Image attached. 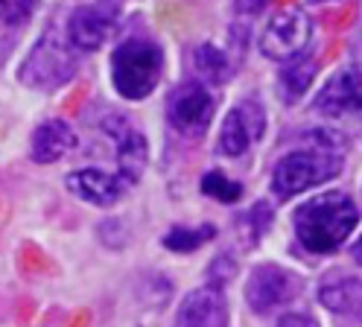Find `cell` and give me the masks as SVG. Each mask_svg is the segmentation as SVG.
<instances>
[{
    "instance_id": "1",
    "label": "cell",
    "mask_w": 362,
    "mask_h": 327,
    "mask_svg": "<svg viewBox=\"0 0 362 327\" xmlns=\"http://www.w3.org/2000/svg\"><path fill=\"white\" fill-rule=\"evenodd\" d=\"M310 137V147L284 155L272 170V190L278 199H292L342 173V137L330 132H313Z\"/></svg>"
},
{
    "instance_id": "2",
    "label": "cell",
    "mask_w": 362,
    "mask_h": 327,
    "mask_svg": "<svg viewBox=\"0 0 362 327\" xmlns=\"http://www.w3.org/2000/svg\"><path fill=\"white\" fill-rule=\"evenodd\" d=\"M296 237L298 243L313 254H330L348 240V234L359 222V210L351 202V196L330 190L310 202H304L296 217Z\"/></svg>"
},
{
    "instance_id": "3",
    "label": "cell",
    "mask_w": 362,
    "mask_h": 327,
    "mask_svg": "<svg viewBox=\"0 0 362 327\" xmlns=\"http://www.w3.org/2000/svg\"><path fill=\"white\" fill-rule=\"evenodd\" d=\"M164 74V50L149 38H126L111 56V82L123 100H146Z\"/></svg>"
},
{
    "instance_id": "4",
    "label": "cell",
    "mask_w": 362,
    "mask_h": 327,
    "mask_svg": "<svg viewBox=\"0 0 362 327\" xmlns=\"http://www.w3.org/2000/svg\"><path fill=\"white\" fill-rule=\"evenodd\" d=\"M76 64H79V53L67 41V35L50 30L41 35V41L21 64V82L35 91H56L76 76Z\"/></svg>"
},
{
    "instance_id": "5",
    "label": "cell",
    "mask_w": 362,
    "mask_h": 327,
    "mask_svg": "<svg viewBox=\"0 0 362 327\" xmlns=\"http://www.w3.org/2000/svg\"><path fill=\"white\" fill-rule=\"evenodd\" d=\"M313 38V23L301 6H284L269 18L260 35V53L272 62H296L307 53Z\"/></svg>"
},
{
    "instance_id": "6",
    "label": "cell",
    "mask_w": 362,
    "mask_h": 327,
    "mask_svg": "<svg viewBox=\"0 0 362 327\" xmlns=\"http://www.w3.org/2000/svg\"><path fill=\"white\" fill-rule=\"evenodd\" d=\"M216 114V97L205 82H185L178 85L167 100L170 126L181 134H202Z\"/></svg>"
},
{
    "instance_id": "7",
    "label": "cell",
    "mask_w": 362,
    "mask_h": 327,
    "mask_svg": "<svg viewBox=\"0 0 362 327\" xmlns=\"http://www.w3.org/2000/svg\"><path fill=\"white\" fill-rule=\"evenodd\" d=\"M117 4L115 0H97V4H85L79 9H74V15L67 18V41L74 44L76 53H90L100 50V47L111 38L117 27Z\"/></svg>"
},
{
    "instance_id": "8",
    "label": "cell",
    "mask_w": 362,
    "mask_h": 327,
    "mask_svg": "<svg viewBox=\"0 0 362 327\" xmlns=\"http://www.w3.org/2000/svg\"><path fill=\"white\" fill-rule=\"evenodd\" d=\"M298 292H301V277L275 263L255 266L245 284V301L255 313L278 310L281 304H289L292 298H298Z\"/></svg>"
},
{
    "instance_id": "9",
    "label": "cell",
    "mask_w": 362,
    "mask_h": 327,
    "mask_svg": "<svg viewBox=\"0 0 362 327\" xmlns=\"http://www.w3.org/2000/svg\"><path fill=\"white\" fill-rule=\"evenodd\" d=\"M313 108L325 117H359L362 114V62L345 64L319 88Z\"/></svg>"
},
{
    "instance_id": "10",
    "label": "cell",
    "mask_w": 362,
    "mask_h": 327,
    "mask_svg": "<svg viewBox=\"0 0 362 327\" xmlns=\"http://www.w3.org/2000/svg\"><path fill=\"white\" fill-rule=\"evenodd\" d=\"M266 132V111L257 100L237 103L222 120L219 129V152L228 158H240L252 149L255 140H260Z\"/></svg>"
},
{
    "instance_id": "11",
    "label": "cell",
    "mask_w": 362,
    "mask_h": 327,
    "mask_svg": "<svg viewBox=\"0 0 362 327\" xmlns=\"http://www.w3.org/2000/svg\"><path fill=\"white\" fill-rule=\"evenodd\" d=\"M64 184L76 199H82L88 205H97V207L117 205L132 187L120 173H108V170H97V167L74 170L64 178Z\"/></svg>"
},
{
    "instance_id": "12",
    "label": "cell",
    "mask_w": 362,
    "mask_h": 327,
    "mask_svg": "<svg viewBox=\"0 0 362 327\" xmlns=\"http://www.w3.org/2000/svg\"><path fill=\"white\" fill-rule=\"evenodd\" d=\"M225 324H228V301L214 284L193 289L178 304V313L173 321V327H225Z\"/></svg>"
},
{
    "instance_id": "13",
    "label": "cell",
    "mask_w": 362,
    "mask_h": 327,
    "mask_svg": "<svg viewBox=\"0 0 362 327\" xmlns=\"http://www.w3.org/2000/svg\"><path fill=\"white\" fill-rule=\"evenodd\" d=\"M76 147V132L64 120H47L33 132V161L53 164Z\"/></svg>"
},
{
    "instance_id": "14",
    "label": "cell",
    "mask_w": 362,
    "mask_h": 327,
    "mask_svg": "<svg viewBox=\"0 0 362 327\" xmlns=\"http://www.w3.org/2000/svg\"><path fill=\"white\" fill-rule=\"evenodd\" d=\"M117 173L134 184L144 170H146V164H149V147H146V137L141 132H132V129H120L117 132Z\"/></svg>"
},
{
    "instance_id": "15",
    "label": "cell",
    "mask_w": 362,
    "mask_h": 327,
    "mask_svg": "<svg viewBox=\"0 0 362 327\" xmlns=\"http://www.w3.org/2000/svg\"><path fill=\"white\" fill-rule=\"evenodd\" d=\"M319 298L330 313L362 321V280H356V277L330 280V284H325L319 289Z\"/></svg>"
},
{
    "instance_id": "16",
    "label": "cell",
    "mask_w": 362,
    "mask_h": 327,
    "mask_svg": "<svg viewBox=\"0 0 362 327\" xmlns=\"http://www.w3.org/2000/svg\"><path fill=\"white\" fill-rule=\"evenodd\" d=\"M315 70H319V64H315V59H310L307 53L298 56L296 62H286V67L281 70V79H278L284 103L292 105V103H298L304 97V93L310 91V85H313V79H315Z\"/></svg>"
},
{
    "instance_id": "17",
    "label": "cell",
    "mask_w": 362,
    "mask_h": 327,
    "mask_svg": "<svg viewBox=\"0 0 362 327\" xmlns=\"http://www.w3.org/2000/svg\"><path fill=\"white\" fill-rule=\"evenodd\" d=\"M193 59H196V70H199V74L205 76L208 82H214V85L228 82L231 74H234L228 56H225L219 47H214V44H202Z\"/></svg>"
},
{
    "instance_id": "18",
    "label": "cell",
    "mask_w": 362,
    "mask_h": 327,
    "mask_svg": "<svg viewBox=\"0 0 362 327\" xmlns=\"http://www.w3.org/2000/svg\"><path fill=\"white\" fill-rule=\"evenodd\" d=\"M214 234H216L214 225H199V228L178 225V228H173L164 237V246L170 251H196L199 246H205L208 240H214Z\"/></svg>"
},
{
    "instance_id": "19",
    "label": "cell",
    "mask_w": 362,
    "mask_h": 327,
    "mask_svg": "<svg viewBox=\"0 0 362 327\" xmlns=\"http://www.w3.org/2000/svg\"><path fill=\"white\" fill-rule=\"evenodd\" d=\"M202 193L211 196V199H219V202H225V205H231V202H237V199L243 196V187H240L237 181H231L225 173L214 170V173L202 176Z\"/></svg>"
},
{
    "instance_id": "20",
    "label": "cell",
    "mask_w": 362,
    "mask_h": 327,
    "mask_svg": "<svg viewBox=\"0 0 362 327\" xmlns=\"http://www.w3.org/2000/svg\"><path fill=\"white\" fill-rule=\"evenodd\" d=\"M38 9V0H0V30H18Z\"/></svg>"
},
{
    "instance_id": "21",
    "label": "cell",
    "mask_w": 362,
    "mask_h": 327,
    "mask_svg": "<svg viewBox=\"0 0 362 327\" xmlns=\"http://www.w3.org/2000/svg\"><path fill=\"white\" fill-rule=\"evenodd\" d=\"M278 327H319V324H315V319L307 313H286L278 321Z\"/></svg>"
},
{
    "instance_id": "22",
    "label": "cell",
    "mask_w": 362,
    "mask_h": 327,
    "mask_svg": "<svg viewBox=\"0 0 362 327\" xmlns=\"http://www.w3.org/2000/svg\"><path fill=\"white\" fill-rule=\"evenodd\" d=\"M351 257H354L356 263H362V237H359V240L351 246Z\"/></svg>"
},
{
    "instance_id": "23",
    "label": "cell",
    "mask_w": 362,
    "mask_h": 327,
    "mask_svg": "<svg viewBox=\"0 0 362 327\" xmlns=\"http://www.w3.org/2000/svg\"><path fill=\"white\" fill-rule=\"evenodd\" d=\"M315 4H325V0H315Z\"/></svg>"
}]
</instances>
